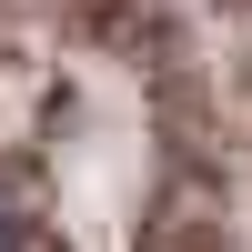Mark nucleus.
Instances as JSON below:
<instances>
[{"instance_id":"f257e3e1","label":"nucleus","mask_w":252,"mask_h":252,"mask_svg":"<svg viewBox=\"0 0 252 252\" xmlns=\"http://www.w3.org/2000/svg\"><path fill=\"white\" fill-rule=\"evenodd\" d=\"M0 252H20V212H10V202H0Z\"/></svg>"}]
</instances>
